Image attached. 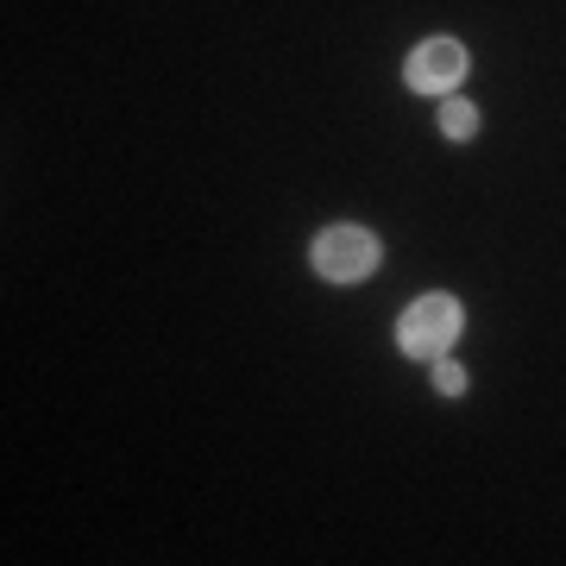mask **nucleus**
I'll use <instances>...</instances> for the list:
<instances>
[{"instance_id":"obj_1","label":"nucleus","mask_w":566,"mask_h":566,"mask_svg":"<svg viewBox=\"0 0 566 566\" xmlns=\"http://www.w3.org/2000/svg\"><path fill=\"white\" fill-rule=\"evenodd\" d=\"M308 264L327 283H359L385 264V245H378V233H365V227H327L322 240L308 245Z\"/></svg>"},{"instance_id":"obj_2","label":"nucleus","mask_w":566,"mask_h":566,"mask_svg":"<svg viewBox=\"0 0 566 566\" xmlns=\"http://www.w3.org/2000/svg\"><path fill=\"white\" fill-rule=\"evenodd\" d=\"M460 340V303L453 296H416L403 308V322H397V346H403L409 359H441L447 346Z\"/></svg>"},{"instance_id":"obj_3","label":"nucleus","mask_w":566,"mask_h":566,"mask_svg":"<svg viewBox=\"0 0 566 566\" xmlns=\"http://www.w3.org/2000/svg\"><path fill=\"white\" fill-rule=\"evenodd\" d=\"M465 44L460 39H422L416 51H409V63H403V82L416 88V95H453L465 82Z\"/></svg>"},{"instance_id":"obj_4","label":"nucleus","mask_w":566,"mask_h":566,"mask_svg":"<svg viewBox=\"0 0 566 566\" xmlns=\"http://www.w3.org/2000/svg\"><path fill=\"white\" fill-rule=\"evenodd\" d=\"M441 133H447V139H472V133H479V107L441 95Z\"/></svg>"},{"instance_id":"obj_5","label":"nucleus","mask_w":566,"mask_h":566,"mask_svg":"<svg viewBox=\"0 0 566 566\" xmlns=\"http://www.w3.org/2000/svg\"><path fill=\"white\" fill-rule=\"evenodd\" d=\"M434 390H441V397H460V390H465V371L447 359V353L434 359Z\"/></svg>"}]
</instances>
